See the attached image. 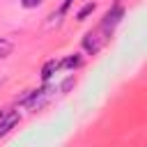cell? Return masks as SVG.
I'll return each instance as SVG.
<instances>
[{
  "mask_svg": "<svg viewBox=\"0 0 147 147\" xmlns=\"http://www.w3.org/2000/svg\"><path fill=\"white\" fill-rule=\"evenodd\" d=\"M57 69H60V62H57V60H48V62L41 67V78H44V80H48Z\"/></svg>",
  "mask_w": 147,
  "mask_h": 147,
  "instance_id": "obj_6",
  "label": "cell"
},
{
  "mask_svg": "<svg viewBox=\"0 0 147 147\" xmlns=\"http://www.w3.org/2000/svg\"><path fill=\"white\" fill-rule=\"evenodd\" d=\"M18 119H21V115H18L16 110H5V113L0 115V136L9 133V131L18 124Z\"/></svg>",
  "mask_w": 147,
  "mask_h": 147,
  "instance_id": "obj_3",
  "label": "cell"
},
{
  "mask_svg": "<svg viewBox=\"0 0 147 147\" xmlns=\"http://www.w3.org/2000/svg\"><path fill=\"white\" fill-rule=\"evenodd\" d=\"M71 2H74V0H64V5H62V11H67V9L71 7Z\"/></svg>",
  "mask_w": 147,
  "mask_h": 147,
  "instance_id": "obj_11",
  "label": "cell"
},
{
  "mask_svg": "<svg viewBox=\"0 0 147 147\" xmlns=\"http://www.w3.org/2000/svg\"><path fill=\"white\" fill-rule=\"evenodd\" d=\"M21 5H23L25 9H32V7H39L41 0H21Z\"/></svg>",
  "mask_w": 147,
  "mask_h": 147,
  "instance_id": "obj_10",
  "label": "cell"
},
{
  "mask_svg": "<svg viewBox=\"0 0 147 147\" xmlns=\"http://www.w3.org/2000/svg\"><path fill=\"white\" fill-rule=\"evenodd\" d=\"M101 44H103V39H99V32H87L83 37V48L87 53H92V55L101 51Z\"/></svg>",
  "mask_w": 147,
  "mask_h": 147,
  "instance_id": "obj_4",
  "label": "cell"
},
{
  "mask_svg": "<svg viewBox=\"0 0 147 147\" xmlns=\"http://www.w3.org/2000/svg\"><path fill=\"white\" fill-rule=\"evenodd\" d=\"M11 51H14V44L9 39H0V60H5Z\"/></svg>",
  "mask_w": 147,
  "mask_h": 147,
  "instance_id": "obj_8",
  "label": "cell"
},
{
  "mask_svg": "<svg viewBox=\"0 0 147 147\" xmlns=\"http://www.w3.org/2000/svg\"><path fill=\"white\" fill-rule=\"evenodd\" d=\"M53 94H55V87L53 85H44L41 90H30V94L25 99V108L28 110H39V108H44L53 99Z\"/></svg>",
  "mask_w": 147,
  "mask_h": 147,
  "instance_id": "obj_1",
  "label": "cell"
},
{
  "mask_svg": "<svg viewBox=\"0 0 147 147\" xmlns=\"http://www.w3.org/2000/svg\"><path fill=\"white\" fill-rule=\"evenodd\" d=\"M74 85H76V78H74V74H71V76H67V80L62 83V87H60V90H62V92H69Z\"/></svg>",
  "mask_w": 147,
  "mask_h": 147,
  "instance_id": "obj_9",
  "label": "cell"
},
{
  "mask_svg": "<svg viewBox=\"0 0 147 147\" xmlns=\"http://www.w3.org/2000/svg\"><path fill=\"white\" fill-rule=\"evenodd\" d=\"M80 64H83V57L78 53H74V55H69V57H64L60 62V67H64V69H78Z\"/></svg>",
  "mask_w": 147,
  "mask_h": 147,
  "instance_id": "obj_5",
  "label": "cell"
},
{
  "mask_svg": "<svg viewBox=\"0 0 147 147\" xmlns=\"http://www.w3.org/2000/svg\"><path fill=\"white\" fill-rule=\"evenodd\" d=\"M94 9H96V2H87V5H83V7L78 9V14H76V21H85Z\"/></svg>",
  "mask_w": 147,
  "mask_h": 147,
  "instance_id": "obj_7",
  "label": "cell"
},
{
  "mask_svg": "<svg viewBox=\"0 0 147 147\" xmlns=\"http://www.w3.org/2000/svg\"><path fill=\"white\" fill-rule=\"evenodd\" d=\"M122 18H124V7L115 5V7L103 16V21H101V28H99V30H101V32H106V34H110V32L115 30V25H117Z\"/></svg>",
  "mask_w": 147,
  "mask_h": 147,
  "instance_id": "obj_2",
  "label": "cell"
}]
</instances>
